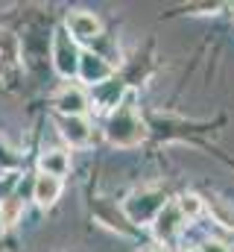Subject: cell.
<instances>
[{
	"label": "cell",
	"instance_id": "obj_9",
	"mask_svg": "<svg viewBox=\"0 0 234 252\" xmlns=\"http://www.w3.org/2000/svg\"><path fill=\"white\" fill-rule=\"evenodd\" d=\"M58 126H61V135H64L73 147H82V144L91 141V124H88L85 118H61Z\"/></svg>",
	"mask_w": 234,
	"mask_h": 252
},
{
	"label": "cell",
	"instance_id": "obj_11",
	"mask_svg": "<svg viewBox=\"0 0 234 252\" xmlns=\"http://www.w3.org/2000/svg\"><path fill=\"white\" fill-rule=\"evenodd\" d=\"M67 167H70V158H67V153H61V150H50L47 156H41V173H47V176L61 179V176L67 173Z\"/></svg>",
	"mask_w": 234,
	"mask_h": 252
},
{
	"label": "cell",
	"instance_id": "obj_7",
	"mask_svg": "<svg viewBox=\"0 0 234 252\" xmlns=\"http://www.w3.org/2000/svg\"><path fill=\"white\" fill-rule=\"evenodd\" d=\"M79 73L85 82H103L112 76V64L100 56H94V53H82L79 56Z\"/></svg>",
	"mask_w": 234,
	"mask_h": 252
},
{
	"label": "cell",
	"instance_id": "obj_12",
	"mask_svg": "<svg viewBox=\"0 0 234 252\" xmlns=\"http://www.w3.org/2000/svg\"><path fill=\"white\" fill-rule=\"evenodd\" d=\"M176 205H178L181 217H199V214H202V199H199L196 193H184Z\"/></svg>",
	"mask_w": 234,
	"mask_h": 252
},
{
	"label": "cell",
	"instance_id": "obj_8",
	"mask_svg": "<svg viewBox=\"0 0 234 252\" xmlns=\"http://www.w3.org/2000/svg\"><path fill=\"white\" fill-rule=\"evenodd\" d=\"M58 193H61V179H56V176H47V173H41V176L35 179L32 196H35V202H38L41 208H50V205L58 199Z\"/></svg>",
	"mask_w": 234,
	"mask_h": 252
},
{
	"label": "cell",
	"instance_id": "obj_14",
	"mask_svg": "<svg viewBox=\"0 0 234 252\" xmlns=\"http://www.w3.org/2000/svg\"><path fill=\"white\" fill-rule=\"evenodd\" d=\"M184 252H202V250H184Z\"/></svg>",
	"mask_w": 234,
	"mask_h": 252
},
{
	"label": "cell",
	"instance_id": "obj_6",
	"mask_svg": "<svg viewBox=\"0 0 234 252\" xmlns=\"http://www.w3.org/2000/svg\"><path fill=\"white\" fill-rule=\"evenodd\" d=\"M178 226H181V211H178L176 202H167L158 211V217H155V235H158V241H170L178 232Z\"/></svg>",
	"mask_w": 234,
	"mask_h": 252
},
{
	"label": "cell",
	"instance_id": "obj_10",
	"mask_svg": "<svg viewBox=\"0 0 234 252\" xmlns=\"http://www.w3.org/2000/svg\"><path fill=\"white\" fill-rule=\"evenodd\" d=\"M21 217H24V199L21 196H3L0 199V226L3 229H12L15 223H21Z\"/></svg>",
	"mask_w": 234,
	"mask_h": 252
},
{
	"label": "cell",
	"instance_id": "obj_5",
	"mask_svg": "<svg viewBox=\"0 0 234 252\" xmlns=\"http://www.w3.org/2000/svg\"><path fill=\"white\" fill-rule=\"evenodd\" d=\"M67 30H70V35H73V38L91 41V38H97V35H100L103 24H100V18H97V15H91V12H70V15H67Z\"/></svg>",
	"mask_w": 234,
	"mask_h": 252
},
{
	"label": "cell",
	"instance_id": "obj_2",
	"mask_svg": "<svg viewBox=\"0 0 234 252\" xmlns=\"http://www.w3.org/2000/svg\"><path fill=\"white\" fill-rule=\"evenodd\" d=\"M164 205L167 202L161 199L158 190H141V193H132V199L126 202V214L135 223H146V220H155Z\"/></svg>",
	"mask_w": 234,
	"mask_h": 252
},
{
	"label": "cell",
	"instance_id": "obj_4",
	"mask_svg": "<svg viewBox=\"0 0 234 252\" xmlns=\"http://www.w3.org/2000/svg\"><path fill=\"white\" fill-rule=\"evenodd\" d=\"M56 109L61 112V118H82L88 109V100L82 94V88L76 85H64L56 94Z\"/></svg>",
	"mask_w": 234,
	"mask_h": 252
},
{
	"label": "cell",
	"instance_id": "obj_13",
	"mask_svg": "<svg viewBox=\"0 0 234 252\" xmlns=\"http://www.w3.org/2000/svg\"><path fill=\"white\" fill-rule=\"evenodd\" d=\"M205 252H226V250H223L220 244H208V250H205Z\"/></svg>",
	"mask_w": 234,
	"mask_h": 252
},
{
	"label": "cell",
	"instance_id": "obj_3",
	"mask_svg": "<svg viewBox=\"0 0 234 252\" xmlns=\"http://www.w3.org/2000/svg\"><path fill=\"white\" fill-rule=\"evenodd\" d=\"M53 59H56V70L61 76H73L79 70V50L64 30H58L53 38Z\"/></svg>",
	"mask_w": 234,
	"mask_h": 252
},
{
	"label": "cell",
	"instance_id": "obj_1",
	"mask_svg": "<svg viewBox=\"0 0 234 252\" xmlns=\"http://www.w3.org/2000/svg\"><path fill=\"white\" fill-rule=\"evenodd\" d=\"M106 135L115 147H135L146 138V126L138 118L135 112V103H132V94L126 97V103H120L112 118H109V126H106Z\"/></svg>",
	"mask_w": 234,
	"mask_h": 252
}]
</instances>
